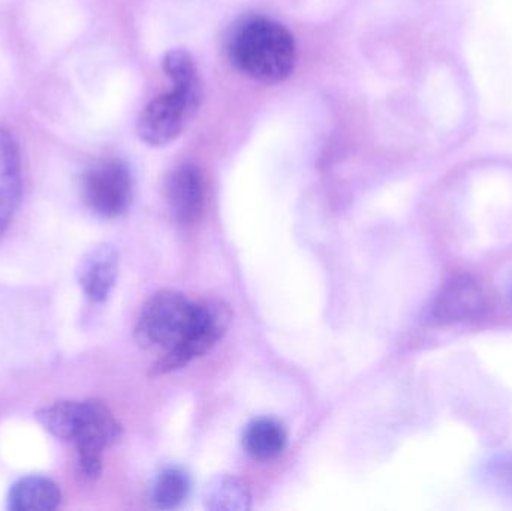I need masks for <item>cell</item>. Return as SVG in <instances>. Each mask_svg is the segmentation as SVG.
Here are the masks:
<instances>
[{"label": "cell", "instance_id": "cell-1", "mask_svg": "<svg viewBox=\"0 0 512 511\" xmlns=\"http://www.w3.org/2000/svg\"><path fill=\"white\" fill-rule=\"evenodd\" d=\"M36 422L57 440L77 450L78 474L95 482L102 473V453L122 437V425L99 399L59 401L39 408Z\"/></svg>", "mask_w": 512, "mask_h": 511}, {"label": "cell", "instance_id": "cell-2", "mask_svg": "<svg viewBox=\"0 0 512 511\" xmlns=\"http://www.w3.org/2000/svg\"><path fill=\"white\" fill-rule=\"evenodd\" d=\"M231 63L259 83L276 84L292 74L297 60L294 36L265 17L243 18L228 38Z\"/></svg>", "mask_w": 512, "mask_h": 511}, {"label": "cell", "instance_id": "cell-3", "mask_svg": "<svg viewBox=\"0 0 512 511\" xmlns=\"http://www.w3.org/2000/svg\"><path fill=\"white\" fill-rule=\"evenodd\" d=\"M153 99L138 119V135L149 146H165L182 135L203 102L200 78Z\"/></svg>", "mask_w": 512, "mask_h": 511}, {"label": "cell", "instance_id": "cell-4", "mask_svg": "<svg viewBox=\"0 0 512 511\" xmlns=\"http://www.w3.org/2000/svg\"><path fill=\"white\" fill-rule=\"evenodd\" d=\"M197 303L176 291H161L147 300L135 326V341L144 348L176 347L191 327Z\"/></svg>", "mask_w": 512, "mask_h": 511}, {"label": "cell", "instance_id": "cell-5", "mask_svg": "<svg viewBox=\"0 0 512 511\" xmlns=\"http://www.w3.org/2000/svg\"><path fill=\"white\" fill-rule=\"evenodd\" d=\"M231 320H233V314L230 306L225 305L221 300L197 303L191 327L186 332L185 338L153 365V377L185 368L195 359H200L204 354L209 353L224 338Z\"/></svg>", "mask_w": 512, "mask_h": 511}, {"label": "cell", "instance_id": "cell-6", "mask_svg": "<svg viewBox=\"0 0 512 511\" xmlns=\"http://www.w3.org/2000/svg\"><path fill=\"white\" fill-rule=\"evenodd\" d=\"M134 183L128 165L119 159H107L92 165L84 173L83 198L86 206L101 218H117L129 209Z\"/></svg>", "mask_w": 512, "mask_h": 511}, {"label": "cell", "instance_id": "cell-7", "mask_svg": "<svg viewBox=\"0 0 512 511\" xmlns=\"http://www.w3.org/2000/svg\"><path fill=\"white\" fill-rule=\"evenodd\" d=\"M484 309L486 296L481 285L472 276L460 275L439 290L424 320L432 326H445L480 317Z\"/></svg>", "mask_w": 512, "mask_h": 511}, {"label": "cell", "instance_id": "cell-8", "mask_svg": "<svg viewBox=\"0 0 512 511\" xmlns=\"http://www.w3.org/2000/svg\"><path fill=\"white\" fill-rule=\"evenodd\" d=\"M165 197L171 215L179 224L191 225L203 215L206 206V179L194 164H182L168 174Z\"/></svg>", "mask_w": 512, "mask_h": 511}, {"label": "cell", "instance_id": "cell-9", "mask_svg": "<svg viewBox=\"0 0 512 511\" xmlns=\"http://www.w3.org/2000/svg\"><path fill=\"white\" fill-rule=\"evenodd\" d=\"M119 251L110 243L90 248L77 267V281L87 299L104 302L108 299L119 276Z\"/></svg>", "mask_w": 512, "mask_h": 511}, {"label": "cell", "instance_id": "cell-10", "mask_svg": "<svg viewBox=\"0 0 512 511\" xmlns=\"http://www.w3.org/2000/svg\"><path fill=\"white\" fill-rule=\"evenodd\" d=\"M23 195L20 149L11 132L0 128V237L6 233Z\"/></svg>", "mask_w": 512, "mask_h": 511}, {"label": "cell", "instance_id": "cell-11", "mask_svg": "<svg viewBox=\"0 0 512 511\" xmlns=\"http://www.w3.org/2000/svg\"><path fill=\"white\" fill-rule=\"evenodd\" d=\"M62 504V491L50 477H21L9 488L6 507L11 511H53Z\"/></svg>", "mask_w": 512, "mask_h": 511}, {"label": "cell", "instance_id": "cell-12", "mask_svg": "<svg viewBox=\"0 0 512 511\" xmlns=\"http://www.w3.org/2000/svg\"><path fill=\"white\" fill-rule=\"evenodd\" d=\"M243 446L255 461H274L285 450V429L276 420L256 419L246 428Z\"/></svg>", "mask_w": 512, "mask_h": 511}, {"label": "cell", "instance_id": "cell-13", "mask_svg": "<svg viewBox=\"0 0 512 511\" xmlns=\"http://www.w3.org/2000/svg\"><path fill=\"white\" fill-rule=\"evenodd\" d=\"M203 503L210 511H246L251 509V494L242 480L222 474L207 483Z\"/></svg>", "mask_w": 512, "mask_h": 511}, {"label": "cell", "instance_id": "cell-14", "mask_svg": "<svg viewBox=\"0 0 512 511\" xmlns=\"http://www.w3.org/2000/svg\"><path fill=\"white\" fill-rule=\"evenodd\" d=\"M189 477L179 468H167L159 474L153 488V501L162 510L179 507L188 497Z\"/></svg>", "mask_w": 512, "mask_h": 511}, {"label": "cell", "instance_id": "cell-15", "mask_svg": "<svg viewBox=\"0 0 512 511\" xmlns=\"http://www.w3.org/2000/svg\"><path fill=\"white\" fill-rule=\"evenodd\" d=\"M164 71L173 84H188L198 80L197 66L185 50H171L164 57Z\"/></svg>", "mask_w": 512, "mask_h": 511}]
</instances>
